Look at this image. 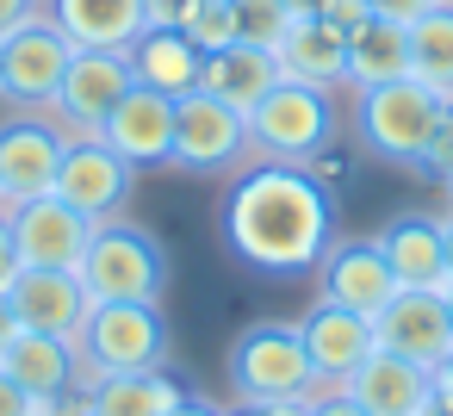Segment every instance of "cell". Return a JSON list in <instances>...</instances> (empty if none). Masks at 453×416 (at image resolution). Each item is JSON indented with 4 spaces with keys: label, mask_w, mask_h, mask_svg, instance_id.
I'll list each match as a JSON object with an SVG mask.
<instances>
[{
    "label": "cell",
    "mask_w": 453,
    "mask_h": 416,
    "mask_svg": "<svg viewBox=\"0 0 453 416\" xmlns=\"http://www.w3.org/2000/svg\"><path fill=\"white\" fill-rule=\"evenodd\" d=\"M218 230L242 267L267 280H298V273H317V261L335 243V199L317 181V168L249 162L224 187Z\"/></svg>",
    "instance_id": "1"
},
{
    "label": "cell",
    "mask_w": 453,
    "mask_h": 416,
    "mask_svg": "<svg viewBox=\"0 0 453 416\" xmlns=\"http://www.w3.org/2000/svg\"><path fill=\"white\" fill-rule=\"evenodd\" d=\"M168 354H174V329H168L162 304H88V317L75 329L81 385L112 379V373L168 366Z\"/></svg>",
    "instance_id": "2"
},
{
    "label": "cell",
    "mask_w": 453,
    "mask_h": 416,
    "mask_svg": "<svg viewBox=\"0 0 453 416\" xmlns=\"http://www.w3.org/2000/svg\"><path fill=\"white\" fill-rule=\"evenodd\" d=\"M81 286L94 304H162L168 292V249L131 224V218H112L94 230L88 255H81Z\"/></svg>",
    "instance_id": "3"
},
{
    "label": "cell",
    "mask_w": 453,
    "mask_h": 416,
    "mask_svg": "<svg viewBox=\"0 0 453 416\" xmlns=\"http://www.w3.org/2000/svg\"><path fill=\"white\" fill-rule=\"evenodd\" d=\"M335 100L329 88H304V81H286L249 112V162H292V168H311L317 156H329L335 143Z\"/></svg>",
    "instance_id": "4"
},
{
    "label": "cell",
    "mask_w": 453,
    "mask_h": 416,
    "mask_svg": "<svg viewBox=\"0 0 453 416\" xmlns=\"http://www.w3.org/2000/svg\"><path fill=\"white\" fill-rule=\"evenodd\" d=\"M441 112H447V100L410 75L379 81V88H354V137L391 168H422V150H428Z\"/></svg>",
    "instance_id": "5"
},
{
    "label": "cell",
    "mask_w": 453,
    "mask_h": 416,
    "mask_svg": "<svg viewBox=\"0 0 453 416\" xmlns=\"http://www.w3.org/2000/svg\"><path fill=\"white\" fill-rule=\"evenodd\" d=\"M224 379L236 404H292V397H311L317 385L298 323H249L224 354Z\"/></svg>",
    "instance_id": "6"
},
{
    "label": "cell",
    "mask_w": 453,
    "mask_h": 416,
    "mask_svg": "<svg viewBox=\"0 0 453 416\" xmlns=\"http://www.w3.org/2000/svg\"><path fill=\"white\" fill-rule=\"evenodd\" d=\"M180 174H236L249 168V119L205 88L174 100V162Z\"/></svg>",
    "instance_id": "7"
},
{
    "label": "cell",
    "mask_w": 453,
    "mask_h": 416,
    "mask_svg": "<svg viewBox=\"0 0 453 416\" xmlns=\"http://www.w3.org/2000/svg\"><path fill=\"white\" fill-rule=\"evenodd\" d=\"M69 63H75V44L57 32V19L50 13L26 19L19 32L0 38V100L19 112H50Z\"/></svg>",
    "instance_id": "8"
},
{
    "label": "cell",
    "mask_w": 453,
    "mask_h": 416,
    "mask_svg": "<svg viewBox=\"0 0 453 416\" xmlns=\"http://www.w3.org/2000/svg\"><path fill=\"white\" fill-rule=\"evenodd\" d=\"M63 205H75L94 230L125 218L131 199H137V168L125 156L106 150V137H69L63 150V168H57V187H50Z\"/></svg>",
    "instance_id": "9"
},
{
    "label": "cell",
    "mask_w": 453,
    "mask_h": 416,
    "mask_svg": "<svg viewBox=\"0 0 453 416\" xmlns=\"http://www.w3.org/2000/svg\"><path fill=\"white\" fill-rule=\"evenodd\" d=\"M137 88L131 75V57L119 50H75L57 100H50V119L63 125V137H100V125L112 119V106Z\"/></svg>",
    "instance_id": "10"
},
{
    "label": "cell",
    "mask_w": 453,
    "mask_h": 416,
    "mask_svg": "<svg viewBox=\"0 0 453 416\" xmlns=\"http://www.w3.org/2000/svg\"><path fill=\"white\" fill-rule=\"evenodd\" d=\"M63 150H69V137L50 112H13L0 125V205L44 199L57 187Z\"/></svg>",
    "instance_id": "11"
},
{
    "label": "cell",
    "mask_w": 453,
    "mask_h": 416,
    "mask_svg": "<svg viewBox=\"0 0 453 416\" xmlns=\"http://www.w3.org/2000/svg\"><path fill=\"white\" fill-rule=\"evenodd\" d=\"M372 342L385 354H403L416 366H441L453 354V311H447V292H428V286H397V298L372 317Z\"/></svg>",
    "instance_id": "12"
},
{
    "label": "cell",
    "mask_w": 453,
    "mask_h": 416,
    "mask_svg": "<svg viewBox=\"0 0 453 416\" xmlns=\"http://www.w3.org/2000/svg\"><path fill=\"white\" fill-rule=\"evenodd\" d=\"M7 230H13L19 267H57V273H75L81 255H88V243H94V224L75 205H63L57 193L7 205Z\"/></svg>",
    "instance_id": "13"
},
{
    "label": "cell",
    "mask_w": 453,
    "mask_h": 416,
    "mask_svg": "<svg viewBox=\"0 0 453 416\" xmlns=\"http://www.w3.org/2000/svg\"><path fill=\"white\" fill-rule=\"evenodd\" d=\"M100 137H106V150L125 156L137 174L168 168V162H174V94H156V88L137 81V88L112 106V119L100 125Z\"/></svg>",
    "instance_id": "14"
},
{
    "label": "cell",
    "mask_w": 453,
    "mask_h": 416,
    "mask_svg": "<svg viewBox=\"0 0 453 416\" xmlns=\"http://www.w3.org/2000/svg\"><path fill=\"white\" fill-rule=\"evenodd\" d=\"M317 298L342 304V311H360V317H379L391 298H397V273L385 267L379 243H329V255L317 261Z\"/></svg>",
    "instance_id": "15"
},
{
    "label": "cell",
    "mask_w": 453,
    "mask_h": 416,
    "mask_svg": "<svg viewBox=\"0 0 453 416\" xmlns=\"http://www.w3.org/2000/svg\"><path fill=\"white\" fill-rule=\"evenodd\" d=\"M372 243H379L385 267L397 273V286L447 292V280H453V261H447V218H434V212H397Z\"/></svg>",
    "instance_id": "16"
},
{
    "label": "cell",
    "mask_w": 453,
    "mask_h": 416,
    "mask_svg": "<svg viewBox=\"0 0 453 416\" xmlns=\"http://www.w3.org/2000/svg\"><path fill=\"white\" fill-rule=\"evenodd\" d=\"M298 342H304V354H311L317 385H348V373L379 348V342H372V317L342 311V304H329V298H317V304L298 317Z\"/></svg>",
    "instance_id": "17"
},
{
    "label": "cell",
    "mask_w": 453,
    "mask_h": 416,
    "mask_svg": "<svg viewBox=\"0 0 453 416\" xmlns=\"http://www.w3.org/2000/svg\"><path fill=\"white\" fill-rule=\"evenodd\" d=\"M342 391H348L366 416H428V404H434V373L416 366V360H403V354L372 348V354L348 373Z\"/></svg>",
    "instance_id": "18"
},
{
    "label": "cell",
    "mask_w": 453,
    "mask_h": 416,
    "mask_svg": "<svg viewBox=\"0 0 453 416\" xmlns=\"http://www.w3.org/2000/svg\"><path fill=\"white\" fill-rule=\"evenodd\" d=\"M7 304L19 317V329H44V335H63L75 342L81 317H88V286L81 273H57V267H19L13 286H7Z\"/></svg>",
    "instance_id": "19"
},
{
    "label": "cell",
    "mask_w": 453,
    "mask_h": 416,
    "mask_svg": "<svg viewBox=\"0 0 453 416\" xmlns=\"http://www.w3.org/2000/svg\"><path fill=\"white\" fill-rule=\"evenodd\" d=\"M44 13L75 50H131L143 38V0H44Z\"/></svg>",
    "instance_id": "20"
},
{
    "label": "cell",
    "mask_w": 453,
    "mask_h": 416,
    "mask_svg": "<svg viewBox=\"0 0 453 416\" xmlns=\"http://www.w3.org/2000/svg\"><path fill=\"white\" fill-rule=\"evenodd\" d=\"M0 366H7L38 404H57V397H69V391H88V385H81L75 342L44 335V329H19V335L7 342V354H0Z\"/></svg>",
    "instance_id": "21"
},
{
    "label": "cell",
    "mask_w": 453,
    "mask_h": 416,
    "mask_svg": "<svg viewBox=\"0 0 453 416\" xmlns=\"http://www.w3.org/2000/svg\"><path fill=\"white\" fill-rule=\"evenodd\" d=\"M280 57V75L286 81H304V88H342L348 81V38L335 26H323L317 13L311 19H292L286 38L273 44Z\"/></svg>",
    "instance_id": "22"
},
{
    "label": "cell",
    "mask_w": 453,
    "mask_h": 416,
    "mask_svg": "<svg viewBox=\"0 0 453 416\" xmlns=\"http://www.w3.org/2000/svg\"><path fill=\"white\" fill-rule=\"evenodd\" d=\"M199 88L218 94L224 106H236L242 119L280 88V57L261 50V44H230V50H211L205 69H199Z\"/></svg>",
    "instance_id": "23"
},
{
    "label": "cell",
    "mask_w": 453,
    "mask_h": 416,
    "mask_svg": "<svg viewBox=\"0 0 453 416\" xmlns=\"http://www.w3.org/2000/svg\"><path fill=\"white\" fill-rule=\"evenodd\" d=\"M131 57V75L143 81V88H156V94H187V88H199V69H205V57H199V44L180 32V26H143V38L125 50Z\"/></svg>",
    "instance_id": "24"
},
{
    "label": "cell",
    "mask_w": 453,
    "mask_h": 416,
    "mask_svg": "<svg viewBox=\"0 0 453 416\" xmlns=\"http://www.w3.org/2000/svg\"><path fill=\"white\" fill-rule=\"evenodd\" d=\"M187 397V385L168 366H143V373H112L88 385V410L94 416H168Z\"/></svg>",
    "instance_id": "25"
},
{
    "label": "cell",
    "mask_w": 453,
    "mask_h": 416,
    "mask_svg": "<svg viewBox=\"0 0 453 416\" xmlns=\"http://www.w3.org/2000/svg\"><path fill=\"white\" fill-rule=\"evenodd\" d=\"M410 75V26L397 19H366L348 32V88H379Z\"/></svg>",
    "instance_id": "26"
},
{
    "label": "cell",
    "mask_w": 453,
    "mask_h": 416,
    "mask_svg": "<svg viewBox=\"0 0 453 416\" xmlns=\"http://www.w3.org/2000/svg\"><path fill=\"white\" fill-rule=\"evenodd\" d=\"M410 81H422L453 106V0L410 19Z\"/></svg>",
    "instance_id": "27"
},
{
    "label": "cell",
    "mask_w": 453,
    "mask_h": 416,
    "mask_svg": "<svg viewBox=\"0 0 453 416\" xmlns=\"http://www.w3.org/2000/svg\"><path fill=\"white\" fill-rule=\"evenodd\" d=\"M180 32L199 44V57L242 44V32H236V0H193V13L180 19Z\"/></svg>",
    "instance_id": "28"
},
{
    "label": "cell",
    "mask_w": 453,
    "mask_h": 416,
    "mask_svg": "<svg viewBox=\"0 0 453 416\" xmlns=\"http://www.w3.org/2000/svg\"><path fill=\"white\" fill-rule=\"evenodd\" d=\"M286 26H292V13L280 7V0H236V32H242V44L273 50V44L286 38Z\"/></svg>",
    "instance_id": "29"
},
{
    "label": "cell",
    "mask_w": 453,
    "mask_h": 416,
    "mask_svg": "<svg viewBox=\"0 0 453 416\" xmlns=\"http://www.w3.org/2000/svg\"><path fill=\"white\" fill-rule=\"evenodd\" d=\"M422 174L428 181H453V106L441 112V125H434V137H428V150H422Z\"/></svg>",
    "instance_id": "30"
},
{
    "label": "cell",
    "mask_w": 453,
    "mask_h": 416,
    "mask_svg": "<svg viewBox=\"0 0 453 416\" xmlns=\"http://www.w3.org/2000/svg\"><path fill=\"white\" fill-rule=\"evenodd\" d=\"M317 19H323V26H335V32L348 38L354 26H366V19H372V7H366V0H323Z\"/></svg>",
    "instance_id": "31"
},
{
    "label": "cell",
    "mask_w": 453,
    "mask_h": 416,
    "mask_svg": "<svg viewBox=\"0 0 453 416\" xmlns=\"http://www.w3.org/2000/svg\"><path fill=\"white\" fill-rule=\"evenodd\" d=\"M311 416H366L342 385H311Z\"/></svg>",
    "instance_id": "32"
},
{
    "label": "cell",
    "mask_w": 453,
    "mask_h": 416,
    "mask_svg": "<svg viewBox=\"0 0 453 416\" xmlns=\"http://www.w3.org/2000/svg\"><path fill=\"white\" fill-rule=\"evenodd\" d=\"M0 416H38V397H32L7 366H0Z\"/></svg>",
    "instance_id": "33"
},
{
    "label": "cell",
    "mask_w": 453,
    "mask_h": 416,
    "mask_svg": "<svg viewBox=\"0 0 453 416\" xmlns=\"http://www.w3.org/2000/svg\"><path fill=\"white\" fill-rule=\"evenodd\" d=\"M366 7H372L379 19H397V26H410V19H422L428 7H441V0H366Z\"/></svg>",
    "instance_id": "34"
},
{
    "label": "cell",
    "mask_w": 453,
    "mask_h": 416,
    "mask_svg": "<svg viewBox=\"0 0 453 416\" xmlns=\"http://www.w3.org/2000/svg\"><path fill=\"white\" fill-rule=\"evenodd\" d=\"M44 13V0H0V38L7 32H19L26 19H38Z\"/></svg>",
    "instance_id": "35"
},
{
    "label": "cell",
    "mask_w": 453,
    "mask_h": 416,
    "mask_svg": "<svg viewBox=\"0 0 453 416\" xmlns=\"http://www.w3.org/2000/svg\"><path fill=\"white\" fill-rule=\"evenodd\" d=\"M193 13V0H143V19L150 26H180Z\"/></svg>",
    "instance_id": "36"
},
{
    "label": "cell",
    "mask_w": 453,
    "mask_h": 416,
    "mask_svg": "<svg viewBox=\"0 0 453 416\" xmlns=\"http://www.w3.org/2000/svg\"><path fill=\"white\" fill-rule=\"evenodd\" d=\"M224 416H311V397H292V404H236Z\"/></svg>",
    "instance_id": "37"
},
{
    "label": "cell",
    "mask_w": 453,
    "mask_h": 416,
    "mask_svg": "<svg viewBox=\"0 0 453 416\" xmlns=\"http://www.w3.org/2000/svg\"><path fill=\"white\" fill-rule=\"evenodd\" d=\"M13 273H19V249H13V230H7V212H0V292L13 286Z\"/></svg>",
    "instance_id": "38"
},
{
    "label": "cell",
    "mask_w": 453,
    "mask_h": 416,
    "mask_svg": "<svg viewBox=\"0 0 453 416\" xmlns=\"http://www.w3.org/2000/svg\"><path fill=\"white\" fill-rule=\"evenodd\" d=\"M19 335V317H13V304H7V292H0V354H7V342Z\"/></svg>",
    "instance_id": "39"
},
{
    "label": "cell",
    "mask_w": 453,
    "mask_h": 416,
    "mask_svg": "<svg viewBox=\"0 0 453 416\" xmlns=\"http://www.w3.org/2000/svg\"><path fill=\"white\" fill-rule=\"evenodd\" d=\"M168 416H224V410H218V404H205V397H180Z\"/></svg>",
    "instance_id": "40"
},
{
    "label": "cell",
    "mask_w": 453,
    "mask_h": 416,
    "mask_svg": "<svg viewBox=\"0 0 453 416\" xmlns=\"http://www.w3.org/2000/svg\"><path fill=\"white\" fill-rule=\"evenodd\" d=\"M280 7H286V13H292V19H311V13H317V7H323V0H280Z\"/></svg>",
    "instance_id": "41"
},
{
    "label": "cell",
    "mask_w": 453,
    "mask_h": 416,
    "mask_svg": "<svg viewBox=\"0 0 453 416\" xmlns=\"http://www.w3.org/2000/svg\"><path fill=\"white\" fill-rule=\"evenodd\" d=\"M447 218V261H453V212H441Z\"/></svg>",
    "instance_id": "42"
},
{
    "label": "cell",
    "mask_w": 453,
    "mask_h": 416,
    "mask_svg": "<svg viewBox=\"0 0 453 416\" xmlns=\"http://www.w3.org/2000/svg\"><path fill=\"white\" fill-rule=\"evenodd\" d=\"M447 311H453V280H447Z\"/></svg>",
    "instance_id": "43"
},
{
    "label": "cell",
    "mask_w": 453,
    "mask_h": 416,
    "mask_svg": "<svg viewBox=\"0 0 453 416\" xmlns=\"http://www.w3.org/2000/svg\"><path fill=\"white\" fill-rule=\"evenodd\" d=\"M447 212H453V181H447Z\"/></svg>",
    "instance_id": "44"
},
{
    "label": "cell",
    "mask_w": 453,
    "mask_h": 416,
    "mask_svg": "<svg viewBox=\"0 0 453 416\" xmlns=\"http://www.w3.org/2000/svg\"><path fill=\"white\" fill-rule=\"evenodd\" d=\"M81 416H94V410H81Z\"/></svg>",
    "instance_id": "45"
},
{
    "label": "cell",
    "mask_w": 453,
    "mask_h": 416,
    "mask_svg": "<svg viewBox=\"0 0 453 416\" xmlns=\"http://www.w3.org/2000/svg\"><path fill=\"white\" fill-rule=\"evenodd\" d=\"M0 212H7V205H0Z\"/></svg>",
    "instance_id": "46"
}]
</instances>
